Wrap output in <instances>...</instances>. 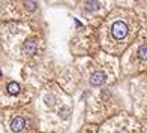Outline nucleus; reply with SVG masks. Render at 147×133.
Masks as SVG:
<instances>
[{
    "instance_id": "obj_7",
    "label": "nucleus",
    "mask_w": 147,
    "mask_h": 133,
    "mask_svg": "<svg viewBox=\"0 0 147 133\" xmlns=\"http://www.w3.org/2000/svg\"><path fill=\"white\" fill-rule=\"evenodd\" d=\"M140 57H141V58H147V45H144V46L140 48Z\"/></svg>"
},
{
    "instance_id": "obj_4",
    "label": "nucleus",
    "mask_w": 147,
    "mask_h": 133,
    "mask_svg": "<svg viewBox=\"0 0 147 133\" xmlns=\"http://www.w3.org/2000/svg\"><path fill=\"white\" fill-rule=\"evenodd\" d=\"M24 51L29 52V54H33V52H36V43L35 41H27L24 43Z\"/></svg>"
},
{
    "instance_id": "obj_3",
    "label": "nucleus",
    "mask_w": 147,
    "mask_h": 133,
    "mask_svg": "<svg viewBox=\"0 0 147 133\" xmlns=\"http://www.w3.org/2000/svg\"><path fill=\"white\" fill-rule=\"evenodd\" d=\"M104 81H105V74H102V72L95 74V75L92 76V84L93 85H101Z\"/></svg>"
},
{
    "instance_id": "obj_5",
    "label": "nucleus",
    "mask_w": 147,
    "mask_h": 133,
    "mask_svg": "<svg viewBox=\"0 0 147 133\" xmlns=\"http://www.w3.org/2000/svg\"><path fill=\"white\" fill-rule=\"evenodd\" d=\"M8 91L11 93V94H18V93H20V85H18V82H9V84H8Z\"/></svg>"
},
{
    "instance_id": "obj_1",
    "label": "nucleus",
    "mask_w": 147,
    "mask_h": 133,
    "mask_svg": "<svg viewBox=\"0 0 147 133\" xmlns=\"http://www.w3.org/2000/svg\"><path fill=\"white\" fill-rule=\"evenodd\" d=\"M111 33L116 39H123L126 35H128V25H126L123 21H116L113 24Z\"/></svg>"
},
{
    "instance_id": "obj_8",
    "label": "nucleus",
    "mask_w": 147,
    "mask_h": 133,
    "mask_svg": "<svg viewBox=\"0 0 147 133\" xmlns=\"http://www.w3.org/2000/svg\"><path fill=\"white\" fill-rule=\"evenodd\" d=\"M0 76H2V72H0Z\"/></svg>"
},
{
    "instance_id": "obj_2",
    "label": "nucleus",
    "mask_w": 147,
    "mask_h": 133,
    "mask_svg": "<svg viewBox=\"0 0 147 133\" xmlns=\"http://www.w3.org/2000/svg\"><path fill=\"white\" fill-rule=\"evenodd\" d=\"M24 126H26L24 118H21V117H17V118H14V121H12V124H11V129L14 130V132H20V130H23V129H24Z\"/></svg>"
},
{
    "instance_id": "obj_6",
    "label": "nucleus",
    "mask_w": 147,
    "mask_h": 133,
    "mask_svg": "<svg viewBox=\"0 0 147 133\" xmlns=\"http://www.w3.org/2000/svg\"><path fill=\"white\" fill-rule=\"evenodd\" d=\"M98 8H99V3H98V2H86V9L96 11Z\"/></svg>"
}]
</instances>
